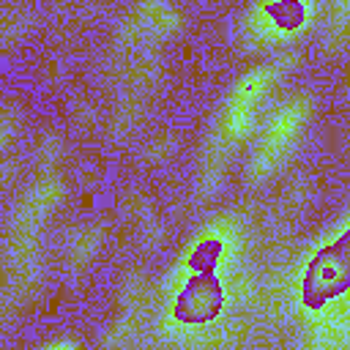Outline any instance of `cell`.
Returning <instances> with one entry per match:
<instances>
[{"instance_id":"6da1fadb","label":"cell","mask_w":350,"mask_h":350,"mask_svg":"<svg viewBox=\"0 0 350 350\" xmlns=\"http://www.w3.org/2000/svg\"><path fill=\"white\" fill-rule=\"evenodd\" d=\"M350 290V230L331 246L314 254L304 276V304L317 309L328 298H336Z\"/></svg>"},{"instance_id":"7a4b0ae2","label":"cell","mask_w":350,"mask_h":350,"mask_svg":"<svg viewBox=\"0 0 350 350\" xmlns=\"http://www.w3.org/2000/svg\"><path fill=\"white\" fill-rule=\"evenodd\" d=\"M221 309V287L211 273H197L175 301V317L180 323L213 320Z\"/></svg>"},{"instance_id":"3957f363","label":"cell","mask_w":350,"mask_h":350,"mask_svg":"<svg viewBox=\"0 0 350 350\" xmlns=\"http://www.w3.org/2000/svg\"><path fill=\"white\" fill-rule=\"evenodd\" d=\"M279 27H298L304 22L306 5L304 3H276V5H265L262 8Z\"/></svg>"},{"instance_id":"277c9868","label":"cell","mask_w":350,"mask_h":350,"mask_svg":"<svg viewBox=\"0 0 350 350\" xmlns=\"http://www.w3.org/2000/svg\"><path fill=\"white\" fill-rule=\"evenodd\" d=\"M219 252H221V243H219V241H205V243L191 254L194 271H197V273H211V271H213V262H216V257H219Z\"/></svg>"}]
</instances>
